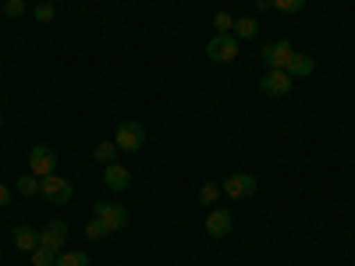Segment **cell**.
<instances>
[{"label": "cell", "instance_id": "6da1fadb", "mask_svg": "<svg viewBox=\"0 0 355 266\" xmlns=\"http://www.w3.org/2000/svg\"><path fill=\"white\" fill-rule=\"evenodd\" d=\"M114 145L121 153H139L146 145V125L142 121H121L114 132Z\"/></svg>", "mask_w": 355, "mask_h": 266}, {"label": "cell", "instance_id": "7a4b0ae2", "mask_svg": "<svg viewBox=\"0 0 355 266\" xmlns=\"http://www.w3.org/2000/svg\"><path fill=\"white\" fill-rule=\"evenodd\" d=\"M57 170V150L46 142H36L33 150H28V174L36 177H50Z\"/></svg>", "mask_w": 355, "mask_h": 266}, {"label": "cell", "instance_id": "3957f363", "mask_svg": "<svg viewBox=\"0 0 355 266\" xmlns=\"http://www.w3.org/2000/svg\"><path fill=\"white\" fill-rule=\"evenodd\" d=\"M291 75L284 71V68H266V75L259 78V93L263 96H270V100H284L288 93H291Z\"/></svg>", "mask_w": 355, "mask_h": 266}, {"label": "cell", "instance_id": "277c9868", "mask_svg": "<svg viewBox=\"0 0 355 266\" xmlns=\"http://www.w3.org/2000/svg\"><path fill=\"white\" fill-rule=\"evenodd\" d=\"M110 234L114 231H125L128 227V206H121V202H96V213H93Z\"/></svg>", "mask_w": 355, "mask_h": 266}, {"label": "cell", "instance_id": "5b68a950", "mask_svg": "<svg viewBox=\"0 0 355 266\" xmlns=\"http://www.w3.org/2000/svg\"><path fill=\"white\" fill-rule=\"evenodd\" d=\"M220 192L227 195V199H252L256 192H259V185H256V177L252 174H227L224 177V185H220Z\"/></svg>", "mask_w": 355, "mask_h": 266}, {"label": "cell", "instance_id": "8992f818", "mask_svg": "<svg viewBox=\"0 0 355 266\" xmlns=\"http://www.w3.org/2000/svg\"><path fill=\"white\" fill-rule=\"evenodd\" d=\"M206 57H210V61H217V64H231L234 57H239V39H234L231 33L214 36L210 43H206Z\"/></svg>", "mask_w": 355, "mask_h": 266}, {"label": "cell", "instance_id": "52a82bcc", "mask_svg": "<svg viewBox=\"0 0 355 266\" xmlns=\"http://www.w3.org/2000/svg\"><path fill=\"white\" fill-rule=\"evenodd\" d=\"M64 242H68V224H64V220H46V224L40 227V245H43V249H50V252L61 256V252H64Z\"/></svg>", "mask_w": 355, "mask_h": 266}, {"label": "cell", "instance_id": "ba28073f", "mask_svg": "<svg viewBox=\"0 0 355 266\" xmlns=\"http://www.w3.org/2000/svg\"><path fill=\"white\" fill-rule=\"evenodd\" d=\"M295 57V46L288 43V39H277V43H266L263 50H259V61L266 64V68H284L288 71V61Z\"/></svg>", "mask_w": 355, "mask_h": 266}, {"label": "cell", "instance_id": "9c48e42d", "mask_svg": "<svg viewBox=\"0 0 355 266\" xmlns=\"http://www.w3.org/2000/svg\"><path fill=\"white\" fill-rule=\"evenodd\" d=\"M40 195H43V199H50V202H71V199H75V188H71L68 177H57V174H50V177H43V188H40Z\"/></svg>", "mask_w": 355, "mask_h": 266}, {"label": "cell", "instance_id": "30bf717a", "mask_svg": "<svg viewBox=\"0 0 355 266\" xmlns=\"http://www.w3.org/2000/svg\"><path fill=\"white\" fill-rule=\"evenodd\" d=\"M103 185H107L110 192H125V188L132 185V170L121 167V163H107V167H103Z\"/></svg>", "mask_w": 355, "mask_h": 266}, {"label": "cell", "instance_id": "8fae6325", "mask_svg": "<svg viewBox=\"0 0 355 266\" xmlns=\"http://www.w3.org/2000/svg\"><path fill=\"white\" fill-rule=\"evenodd\" d=\"M231 227H234V217L227 210H214L206 217V234H210V238H227Z\"/></svg>", "mask_w": 355, "mask_h": 266}, {"label": "cell", "instance_id": "7c38bea8", "mask_svg": "<svg viewBox=\"0 0 355 266\" xmlns=\"http://www.w3.org/2000/svg\"><path fill=\"white\" fill-rule=\"evenodd\" d=\"M15 249L25 252V256H33V252L40 249V231L28 227V224H18V227H15Z\"/></svg>", "mask_w": 355, "mask_h": 266}, {"label": "cell", "instance_id": "4fadbf2b", "mask_svg": "<svg viewBox=\"0 0 355 266\" xmlns=\"http://www.w3.org/2000/svg\"><path fill=\"white\" fill-rule=\"evenodd\" d=\"M313 68H316V61L309 53H302V50H295V57L288 61V75L291 78H306V75H313Z\"/></svg>", "mask_w": 355, "mask_h": 266}, {"label": "cell", "instance_id": "5bb4252c", "mask_svg": "<svg viewBox=\"0 0 355 266\" xmlns=\"http://www.w3.org/2000/svg\"><path fill=\"white\" fill-rule=\"evenodd\" d=\"M256 33H259L256 18H234V28H231L234 39H256Z\"/></svg>", "mask_w": 355, "mask_h": 266}, {"label": "cell", "instance_id": "9a60e30c", "mask_svg": "<svg viewBox=\"0 0 355 266\" xmlns=\"http://www.w3.org/2000/svg\"><path fill=\"white\" fill-rule=\"evenodd\" d=\"M117 153H121V150H117L114 142H96V145H93V160L103 163V167H107V163H117Z\"/></svg>", "mask_w": 355, "mask_h": 266}, {"label": "cell", "instance_id": "2e32d148", "mask_svg": "<svg viewBox=\"0 0 355 266\" xmlns=\"http://www.w3.org/2000/svg\"><path fill=\"white\" fill-rule=\"evenodd\" d=\"M40 188H43V177H36V174H21L15 185V192H21V195H36Z\"/></svg>", "mask_w": 355, "mask_h": 266}, {"label": "cell", "instance_id": "e0dca14e", "mask_svg": "<svg viewBox=\"0 0 355 266\" xmlns=\"http://www.w3.org/2000/svg\"><path fill=\"white\" fill-rule=\"evenodd\" d=\"M53 266H93V259H89L85 252H61Z\"/></svg>", "mask_w": 355, "mask_h": 266}, {"label": "cell", "instance_id": "ac0fdd59", "mask_svg": "<svg viewBox=\"0 0 355 266\" xmlns=\"http://www.w3.org/2000/svg\"><path fill=\"white\" fill-rule=\"evenodd\" d=\"M28 263H33V266H53V263H57V252H50V249L40 245L33 256H28Z\"/></svg>", "mask_w": 355, "mask_h": 266}, {"label": "cell", "instance_id": "d6986e66", "mask_svg": "<svg viewBox=\"0 0 355 266\" xmlns=\"http://www.w3.org/2000/svg\"><path fill=\"white\" fill-rule=\"evenodd\" d=\"M214 28H217V36L231 33V28H234V15H227V11H217V15H214Z\"/></svg>", "mask_w": 355, "mask_h": 266}, {"label": "cell", "instance_id": "ffe728a7", "mask_svg": "<svg viewBox=\"0 0 355 266\" xmlns=\"http://www.w3.org/2000/svg\"><path fill=\"white\" fill-rule=\"evenodd\" d=\"M217 195H220V185H214V181H206V185L199 188V202H202V206H214Z\"/></svg>", "mask_w": 355, "mask_h": 266}, {"label": "cell", "instance_id": "44dd1931", "mask_svg": "<svg viewBox=\"0 0 355 266\" xmlns=\"http://www.w3.org/2000/svg\"><path fill=\"white\" fill-rule=\"evenodd\" d=\"M302 8H306V0H274V11H281V15H295Z\"/></svg>", "mask_w": 355, "mask_h": 266}, {"label": "cell", "instance_id": "7402d4cb", "mask_svg": "<svg viewBox=\"0 0 355 266\" xmlns=\"http://www.w3.org/2000/svg\"><path fill=\"white\" fill-rule=\"evenodd\" d=\"M107 234H110V231H107V227H103V224H100L96 217H93V220L85 224V238H93V242H100V238H107Z\"/></svg>", "mask_w": 355, "mask_h": 266}, {"label": "cell", "instance_id": "603a6c76", "mask_svg": "<svg viewBox=\"0 0 355 266\" xmlns=\"http://www.w3.org/2000/svg\"><path fill=\"white\" fill-rule=\"evenodd\" d=\"M4 15H8V18H15V21H18V18H25V0H8V4H4Z\"/></svg>", "mask_w": 355, "mask_h": 266}, {"label": "cell", "instance_id": "cb8c5ba5", "mask_svg": "<svg viewBox=\"0 0 355 266\" xmlns=\"http://www.w3.org/2000/svg\"><path fill=\"white\" fill-rule=\"evenodd\" d=\"M36 18L40 21H53V4H50V0H40V4H36Z\"/></svg>", "mask_w": 355, "mask_h": 266}, {"label": "cell", "instance_id": "d4e9b609", "mask_svg": "<svg viewBox=\"0 0 355 266\" xmlns=\"http://www.w3.org/2000/svg\"><path fill=\"white\" fill-rule=\"evenodd\" d=\"M252 4H256V11H263V15L274 11V0H252Z\"/></svg>", "mask_w": 355, "mask_h": 266}, {"label": "cell", "instance_id": "484cf974", "mask_svg": "<svg viewBox=\"0 0 355 266\" xmlns=\"http://www.w3.org/2000/svg\"><path fill=\"white\" fill-rule=\"evenodd\" d=\"M8 202H11V188H8V185H0V210H4Z\"/></svg>", "mask_w": 355, "mask_h": 266}, {"label": "cell", "instance_id": "4316f807", "mask_svg": "<svg viewBox=\"0 0 355 266\" xmlns=\"http://www.w3.org/2000/svg\"><path fill=\"white\" fill-rule=\"evenodd\" d=\"M0 132H4V110H0Z\"/></svg>", "mask_w": 355, "mask_h": 266}, {"label": "cell", "instance_id": "83f0119b", "mask_svg": "<svg viewBox=\"0 0 355 266\" xmlns=\"http://www.w3.org/2000/svg\"><path fill=\"white\" fill-rule=\"evenodd\" d=\"M0 71H4V57H0Z\"/></svg>", "mask_w": 355, "mask_h": 266}, {"label": "cell", "instance_id": "f1b7e54d", "mask_svg": "<svg viewBox=\"0 0 355 266\" xmlns=\"http://www.w3.org/2000/svg\"><path fill=\"white\" fill-rule=\"evenodd\" d=\"M50 4H64V0H50Z\"/></svg>", "mask_w": 355, "mask_h": 266}, {"label": "cell", "instance_id": "f546056e", "mask_svg": "<svg viewBox=\"0 0 355 266\" xmlns=\"http://www.w3.org/2000/svg\"><path fill=\"white\" fill-rule=\"evenodd\" d=\"M0 259H4V249H0Z\"/></svg>", "mask_w": 355, "mask_h": 266}]
</instances>
